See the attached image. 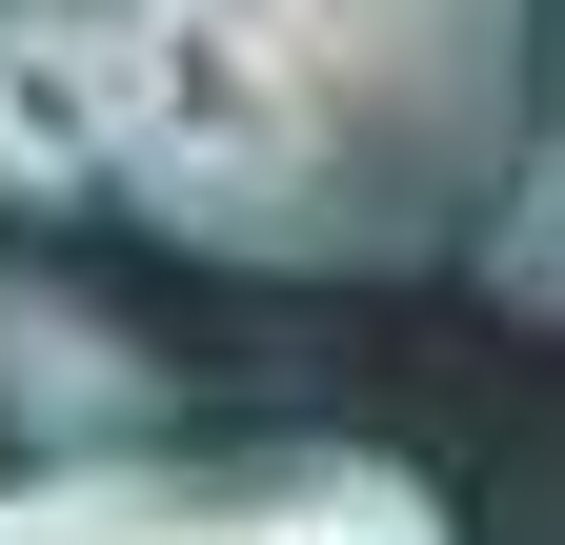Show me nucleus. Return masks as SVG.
<instances>
[{"label": "nucleus", "mask_w": 565, "mask_h": 545, "mask_svg": "<svg viewBox=\"0 0 565 545\" xmlns=\"http://www.w3.org/2000/svg\"><path fill=\"white\" fill-rule=\"evenodd\" d=\"M82 162L243 284H404L545 162V0H61Z\"/></svg>", "instance_id": "obj_1"}, {"label": "nucleus", "mask_w": 565, "mask_h": 545, "mask_svg": "<svg viewBox=\"0 0 565 545\" xmlns=\"http://www.w3.org/2000/svg\"><path fill=\"white\" fill-rule=\"evenodd\" d=\"M0 545H465L404 445H102L21 464Z\"/></svg>", "instance_id": "obj_2"}, {"label": "nucleus", "mask_w": 565, "mask_h": 545, "mask_svg": "<svg viewBox=\"0 0 565 545\" xmlns=\"http://www.w3.org/2000/svg\"><path fill=\"white\" fill-rule=\"evenodd\" d=\"M0 445H21V464L162 445V364H141V323H102L82 284H41V263H0Z\"/></svg>", "instance_id": "obj_3"}, {"label": "nucleus", "mask_w": 565, "mask_h": 545, "mask_svg": "<svg viewBox=\"0 0 565 545\" xmlns=\"http://www.w3.org/2000/svg\"><path fill=\"white\" fill-rule=\"evenodd\" d=\"M0 202H21V223L102 202V162H82V61H61V0H0Z\"/></svg>", "instance_id": "obj_4"}, {"label": "nucleus", "mask_w": 565, "mask_h": 545, "mask_svg": "<svg viewBox=\"0 0 565 545\" xmlns=\"http://www.w3.org/2000/svg\"><path fill=\"white\" fill-rule=\"evenodd\" d=\"M465 243H484V303H505V323H545V284H565V223H545V162H525L505 202H484Z\"/></svg>", "instance_id": "obj_5"}]
</instances>
